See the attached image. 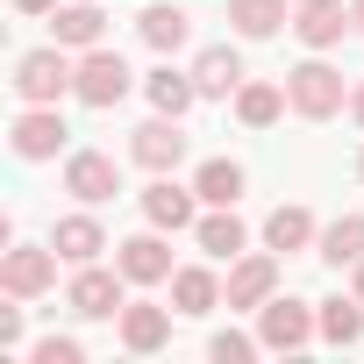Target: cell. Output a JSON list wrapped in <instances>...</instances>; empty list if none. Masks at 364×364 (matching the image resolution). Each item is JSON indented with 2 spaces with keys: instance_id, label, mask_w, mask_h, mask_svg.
Masks as SVG:
<instances>
[{
  "instance_id": "obj_1",
  "label": "cell",
  "mask_w": 364,
  "mask_h": 364,
  "mask_svg": "<svg viewBox=\"0 0 364 364\" xmlns=\"http://www.w3.org/2000/svg\"><path fill=\"white\" fill-rule=\"evenodd\" d=\"M72 79H79V58L65 50V43H43V50H22L15 58V100L22 107H58L65 93H72Z\"/></svg>"
},
{
  "instance_id": "obj_2",
  "label": "cell",
  "mask_w": 364,
  "mask_h": 364,
  "mask_svg": "<svg viewBox=\"0 0 364 364\" xmlns=\"http://www.w3.org/2000/svg\"><path fill=\"white\" fill-rule=\"evenodd\" d=\"M286 100H293V114H300V122H328V114H343V107H350V86H343V72L314 50L307 65H293V72H286Z\"/></svg>"
},
{
  "instance_id": "obj_3",
  "label": "cell",
  "mask_w": 364,
  "mask_h": 364,
  "mask_svg": "<svg viewBox=\"0 0 364 364\" xmlns=\"http://www.w3.org/2000/svg\"><path fill=\"white\" fill-rule=\"evenodd\" d=\"M65 307H72L79 321H122V307H129V279H122V264H72Z\"/></svg>"
},
{
  "instance_id": "obj_4",
  "label": "cell",
  "mask_w": 364,
  "mask_h": 364,
  "mask_svg": "<svg viewBox=\"0 0 364 364\" xmlns=\"http://www.w3.org/2000/svg\"><path fill=\"white\" fill-rule=\"evenodd\" d=\"M257 336H264V350L293 357V350L321 343V307H314V300H293V293H272V300L257 307Z\"/></svg>"
},
{
  "instance_id": "obj_5",
  "label": "cell",
  "mask_w": 364,
  "mask_h": 364,
  "mask_svg": "<svg viewBox=\"0 0 364 364\" xmlns=\"http://www.w3.org/2000/svg\"><path fill=\"white\" fill-rule=\"evenodd\" d=\"M129 86H136V72H129L122 50H107V43H100V50H79V79H72V100H79V107H100V114H107V107L129 100Z\"/></svg>"
},
{
  "instance_id": "obj_6",
  "label": "cell",
  "mask_w": 364,
  "mask_h": 364,
  "mask_svg": "<svg viewBox=\"0 0 364 364\" xmlns=\"http://www.w3.org/2000/svg\"><path fill=\"white\" fill-rule=\"evenodd\" d=\"M58 243H8L0 250V293L8 300H43L58 286Z\"/></svg>"
},
{
  "instance_id": "obj_7",
  "label": "cell",
  "mask_w": 364,
  "mask_h": 364,
  "mask_svg": "<svg viewBox=\"0 0 364 364\" xmlns=\"http://www.w3.org/2000/svg\"><path fill=\"white\" fill-rule=\"evenodd\" d=\"M279 293V250H243L222 279V307L229 314H257L264 300Z\"/></svg>"
},
{
  "instance_id": "obj_8",
  "label": "cell",
  "mask_w": 364,
  "mask_h": 364,
  "mask_svg": "<svg viewBox=\"0 0 364 364\" xmlns=\"http://www.w3.org/2000/svg\"><path fill=\"white\" fill-rule=\"evenodd\" d=\"M65 143H72V129H65L58 107H22V114L8 122V150H15L22 164H50Z\"/></svg>"
},
{
  "instance_id": "obj_9",
  "label": "cell",
  "mask_w": 364,
  "mask_h": 364,
  "mask_svg": "<svg viewBox=\"0 0 364 364\" xmlns=\"http://www.w3.org/2000/svg\"><path fill=\"white\" fill-rule=\"evenodd\" d=\"M143 222H150V229H164V236L193 229V222H200V193H193V186H178L171 171H157L150 186H143Z\"/></svg>"
},
{
  "instance_id": "obj_10",
  "label": "cell",
  "mask_w": 364,
  "mask_h": 364,
  "mask_svg": "<svg viewBox=\"0 0 364 364\" xmlns=\"http://www.w3.org/2000/svg\"><path fill=\"white\" fill-rule=\"evenodd\" d=\"M65 193H72L79 208L114 200V193H122V164H114L107 150H72V157H65Z\"/></svg>"
},
{
  "instance_id": "obj_11",
  "label": "cell",
  "mask_w": 364,
  "mask_h": 364,
  "mask_svg": "<svg viewBox=\"0 0 364 364\" xmlns=\"http://www.w3.org/2000/svg\"><path fill=\"white\" fill-rule=\"evenodd\" d=\"M114 264H122V279L129 286H171V243H164V229H143V236H129V243H114Z\"/></svg>"
},
{
  "instance_id": "obj_12",
  "label": "cell",
  "mask_w": 364,
  "mask_h": 364,
  "mask_svg": "<svg viewBox=\"0 0 364 364\" xmlns=\"http://www.w3.org/2000/svg\"><path fill=\"white\" fill-rule=\"evenodd\" d=\"M129 157L143 171H178V164H186V129H178V114H150L129 136Z\"/></svg>"
},
{
  "instance_id": "obj_13",
  "label": "cell",
  "mask_w": 364,
  "mask_h": 364,
  "mask_svg": "<svg viewBox=\"0 0 364 364\" xmlns=\"http://www.w3.org/2000/svg\"><path fill=\"white\" fill-rule=\"evenodd\" d=\"M350 29H357V22H350V0H300V8H293L300 50H336Z\"/></svg>"
},
{
  "instance_id": "obj_14",
  "label": "cell",
  "mask_w": 364,
  "mask_h": 364,
  "mask_svg": "<svg viewBox=\"0 0 364 364\" xmlns=\"http://www.w3.org/2000/svg\"><path fill=\"white\" fill-rule=\"evenodd\" d=\"M43 22H50V43H65L72 58L107 43V15H100V0H58V15H43Z\"/></svg>"
},
{
  "instance_id": "obj_15",
  "label": "cell",
  "mask_w": 364,
  "mask_h": 364,
  "mask_svg": "<svg viewBox=\"0 0 364 364\" xmlns=\"http://www.w3.org/2000/svg\"><path fill=\"white\" fill-rule=\"evenodd\" d=\"M143 100H150V114H178L186 122L193 114V100H200V86H193V65H157V72H143Z\"/></svg>"
},
{
  "instance_id": "obj_16",
  "label": "cell",
  "mask_w": 364,
  "mask_h": 364,
  "mask_svg": "<svg viewBox=\"0 0 364 364\" xmlns=\"http://www.w3.org/2000/svg\"><path fill=\"white\" fill-rule=\"evenodd\" d=\"M243 79H250V72H243V50H236V43H208V50L193 58V86H200V100H236Z\"/></svg>"
},
{
  "instance_id": "obj_17",
  "label": "cell",
  "mask_w": 364,
  "mask_h": 364,
  "mask_svg": "<svg viewBox=\"0 0 364 364\" xmlns=\"http://www.w3.org/2000/svg\"><path fill=\"white\" fill-rule=\"evenodd\" d=\"M171 314H178V307L129 300V307H122V350H136V357H157V350L171 343Z\"/></svg>"
},
{
  "instance_id": "obj_18",
  "label": "cell",
  "mask_w": 364,
  "mask_h": 364,
  "mask_svg": "<svg viewBox=\"0 0 364 364\" xmlns=\"http://www.w3.org/2000/svg\"><path fill=\"white\" fill-rule=\"evenodd\" d=\"M136 36H143L157 58H178V50L193 43V15H186V8H171V0H157V8L136 15Z\"/></svg>"
},
{
  "instance_id": "obj_19",
  "label": "cell",
  "mask_w": 364,
  "mask_h": 364,
  "mask_svg": "<svg viewBox=\"0 0 364 364\" xmlns=\"http://www.w3.org/2000/svg\"><path fill=\"white\" fill-rule=\"evenodd\" d=\"M171 307L186 314V321H200V314H215V307H222L215 257H208V264H178V272H171Z\"/></svg>"
},
{
  "instance_id": "obj_20",
  "label": "cell",
  "mask_w": 364,
  "mask_h": 364,
  "mask_svg": "<svg viewBox=\"0 0 364 364\" xmlns=\"http://www.w3.org/2000/svg\"><path fill=\"white\" fill-rule=\"evenodd\" d=\"M314 236H321V222H314L300 200H286V208H272V215H264V250H279V257L314 250Z\"/></svg>"
},
{
  "instance_id": "obj_21",
  "label": "cell",
  "mask_w": 364,
  "mask_h": 364,
  "mask_svg": "<svg viewBox=\"0 0 364 364\" xmlns=\"http://www.w3.org/2000/svg\"><path fill=\"white\" fill-rule=\"evenodd\" d=\"M193 243H200L215 264H236V257L250 250V229L236 222V208H208V215L193 222Z\"/></svg>"
},
{
  "instance_id": "obj_22",
  "label": "cell",
  "mask_w": 364,
  "mask_h": 364,
  "mask_svg": "<svg viewBox=\"0 0 364 364\" xmlns=\"http://www.w3.org/2000/svg\"><path fill=\"white\" fill-rule=\"evenodd\" d=\"M229 29L243 43H272L279 29H293V8L286 0H229Z\"/></svg>"
},
{
  "instance_id": "obj_23",
  "label": "cell",
  "mask_w": 364,
  "mask_h": 364,
  "mask_svg": "<svg viewBox=\"0 0 364 364\" xmlns=\"http://www.w3.org/2000/svg\"><path fill=\"white\" fill-rule=\"evenodd\" d=\"M314 257H321L328 272H350V264L364 257V215H336V222H321Z\"/></svg>"
},
{
  "instance_id": "obj_24",
  "label": "cell",
  "mask_w": 364,
  "mask_h": 364,
  "mask_svg": "<svg viewBox=\"0 0 364 364\" xmlns=\"http://www.w3.org/2000/svg\"><path fill=\"white\" fill-rule=\"evenodd\" d=\"M243 186H250V171H243L236 157H208V164L193 171V193H200V208H236V200H243Z\"/></svg>"
},
{
  "instance_id": "obj_25",
  "label": "cell",
  "mask_w": 364,
  "mask_h": 364,
  "mask_svg": "<svg viewBox=\"0 0 364 364\" xmlns=\"http://www.w3.org/2000/svg\"><path fill=\"white\" fill-rule=\"evenodd\" d=\"M50 243H58V257H65V264H100V250H107V229H100L93 215H65V222L50 229Z\"/></svg>"
},
{
  "instance_id": "obj_26",
  "label": "cell",
  "mask_w": 364,
  "mask_h": 364,
  "mask_svg": "<svg viewBox=\"0 0 364 364\" xmlns=\"http://www.w3.org/2000/svg\"><path fill=\"white\" fill-rule=\"evenodd\" d=\"M286 107H293V100H286V86H272V79H243V86H236V122H243V129H272Z\"/></svg>"
},
{
  "instance_id": "obj_27",
  "label": "cell",
  "mask_w": 364,
  "mask_h": 364,
  "mask_svg": "<svg viewBox=\"0 0 364 364\" xmlns=\"http://www.w3.org/2000/svg\"><path fill=\"white\" fill-rule=\"evenodd\" d=\"M321 307V343H336V350H350V343H364V300L350 293H336V300H314Z\"/></svg>"
},
{
  "instance_id": "obj_28",
  "label": "cell",
  "mask_w": 364,
  "mask_h": 364,
  "mask_svg": "<svg viewBox=\"0 0 364 364\" xmlns=\"http://www.w3.org/2000/svg\"><path fill=\"white\" fill-rule=\"evenodd\" d=\"M257 350H264V336H243V328H215L208 336V357L215 364H250Z\"/></svg>"
},
{
  "instance_id": "obj_29",
  "label": "cell",
  "mask_w": 364,
  "mask_h": 364,
  "mask_svg": "<svg viewBox=\"0 0 364 364\" xmlns=\"http://www.w3.org/2000/svg\"><path fill=\"white\" fill-rule=\"evenodd\" d=\"M29 364H86V343L79 336H43V343H29Z\"/></svg>"
},
{
  "instance_id": "obj_30",
  "label": "cell",
  "mask_w": 364,
  "mask_h": 364,
  "mask_svg": "<svg viewBox=\"0 0 364 364\" xmlns=\"http://www.w3.org/2000/svg\"><path fill=\"white\" fill-rule=\"evenodd\" d=\"M0 350H8V357H22V350H29V314H22V300L0 307Z\"/></svg>"
},
{
  "instance_id": "obj_31",
  "label": "cell",
  "mask_w": 364,
  "mask_h": 364,
  "mask_svg": "<svg viewBox=\"0 0 364 364\" xmlns=\"http://www.w3.org/2000/svg\"><path fill=\"white\" fill-rule=\"evenodd\" d=\"M15 15H58V0H15Z\"/></svg>"
},
{
  "instance_id": "obj_32",
  "label": "cell",
  "mask_w": 364,
  "mask_h": 364,
  "mask_svg": "<svg viewBox=\"0 0 364 364\" xmlns=\"http://www.w3.org/2000/svg\"><path fill=\"white\" fill-rule=\"evenodd\" d=\"M350 122H357V129H364V79H357V86H350Z\"/></svg>"
},
{
  "instance_id": "obj_33",
  "label": "cell",
  "mask_w": 364,
  "mask_h": 364,
  "mask_svg": "<svg viewBox=\"0 0 364 364\" xmlns=\"http://www.w3.org/2000/svg\"><path fill=\"white\" fill-rule=\"evenodd\" d=\"M350 293H357V300H364V257H357V264H350Z\"/></svg>"
},
{
  "instance_id": "obj_34",
  "label": "cell",
  "mask_w": 364,
  "mask_h": 364,
  "mask_svg": "<svg viewBox=\"0 0 364 364\" xmlns=\"http://www.w3.org/2000/svg\"><path fill=\"white\" fill-rule=\"evenodd\" d=\"M350 22H357V36H364V0H350Z\"/></svg>"
},
{
  "instance_id": "obj_35",
  "label": "cell",
  "mask_w": 364,
  "mask_h": 364,
  "mask_svg": "<svg viewBox=\"0 0 364 364\" xmlns=\"http://www.w3.org/2000/svg\"><path fill=\"white\" fill-rule=\"evenodd\" d=\"M357 178H364V150H357Z\"/></svg>"
}]
</instances>
